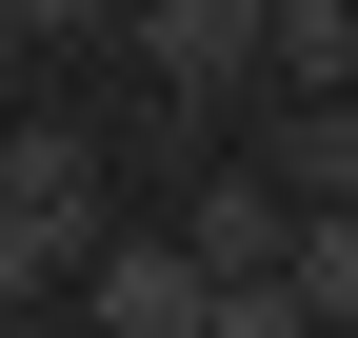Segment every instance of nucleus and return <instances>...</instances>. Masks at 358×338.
Here are the masks:
<instances>
[{
    "label": "nucleus",
    "mask_w": 358,
    "mask_h": 338,
    "mask_svg": "<svg viewBox=\"0 0 358 338\" xmlns=\"http://www.w3.org/2000/svg\"><path fill=\"white\" fill-rule=\"evenodd\" d=\"M259 60H279L299 100H338V80H358V0H279V20H259Z\"/></svg>",
    "instance_id": "obj_6"
},
{
    "label": "nucleus",
    "mask_w": 358,
    "mask_h": 338,
    "mask_svg": "<svg viewBox=\"0 0 358 338\" xmlns=\"http://www.w3.org/2000/svg\"><path fill=\"white\" fill-rule=\"evenodd\" d=\"M60 279H80V239H40L20 199H0V318H40V299H60Z\"/></svg>",
    "instance_id": "obj_8"
},
{
    "label": "nucleus",
    "mask_w": 358,
    "mask_h": 338,
    "mask_svg": "<svg viewBox=\"0 0 358 338\" xmlns=\"http://www.w3.org/2000/svg\"><path fill=\"white\" fill-rule=\"evenodd\" d=\"M120 20H140V80L159 100H239L259 80V0H120Z\"/></svg>",
    "instance_id": "obj_1"
},
{
    "label": "nucleus",
    "mask_w": 358,
    "mask_h": 338,
    "mask_svg": "<svg viewBox=\"0 0 358 338\" xmlns=\"http://www.w3.org/2000/svg\"><path fill=\"white\" fill-rule=\"evenodd\" d=\"M0 338H40V318H0Z\"/></svg>",
    "instance_id": "obj_10"
},
{
    "label": "nucleus",
    "mask_w": 358,
    "mask_h": 338,
    "mask_svg": "<svg viewBox=\"0 0 358 338\" xmlns=\"http://www.w3.org/2000/svg\"><path fill=\"white\" fill-rule=\"evenodd\" d=\"M259 179H279V219H338V199H358V119H338V100H299Z\"/></svg>",
    "instance_id": "obj_5"
},
{
    "label": "nucleus",
    "mask_w": 358,
    "mask_h": 338,
    "mask_svg": "<svg viewBox=\"0 0 358 338\" xmlns=\"http://www.w3.org/2000/svg\"><path fill=\"white\" fill-rule=\"evenodd\" d=\"M199 299H219V279L179 259V239H100V259H80V318H100V338H199Z\"/></svg>",
    "instance_id": "obj_2"
},
{
    "label": "nucleus",
    "mask_w": 358,
    "mask_h": 338,
    "mask_svg": "<svg viewBox=\"0 0 358 338\" xmlns=\"http://www.w3.org/2000/svg\"><path fill=\"white\" fill-rule=\"evenodd\" d=\"M0 199H20L40 239H80V259L120 239V219H100V140H80V119H20V140H0Z\"/></svg>",
    "instance_id": "obj_3"
},
{
    "label": "nucleus",
    "mask_w": 358,
    "mask_h": 338,
    "mask_svg": "<svg viewBox=\"0 0 358 338\" xmlns=\"http://www.w3.org/2000/svg\"><path fill=\"white\" fill-rule=\"evenodd\" d=\"M279 279H299V318H319V338L358 318V199H338V219H299V239H279Z\"/></svg>",
    "instance_id": "obj_7"
},
{
    "label": "nucleus",
    "mask_w": 358,
    "mask_h": 338,
    "mask_svg": "<svg viewBox=\"0 0 358 338\" xmlns=\"http://www.w3.org/2000/svg\"><path fill=\"white\" fill-rule=\"evenodd\" d=\"M279 179H199V199H179V259H199V279H279Z\"/></svg>",
    "instance_id": "obj_4"
},
{
    "label": "nucleus",
    "mask_w": 358,
    "mask_h": 338,
    "mask_svg": "<svg viewBox=\"0 0 358 338\" xmlns=\"http://www.w3.org/2000/svg\"><path fill=\"white\" fill-rule=\"evenodd\" d=\"M120 0H0V40H100Z\"/></svg>",
    "instance_id": "obj_9"
}]
</instances>
